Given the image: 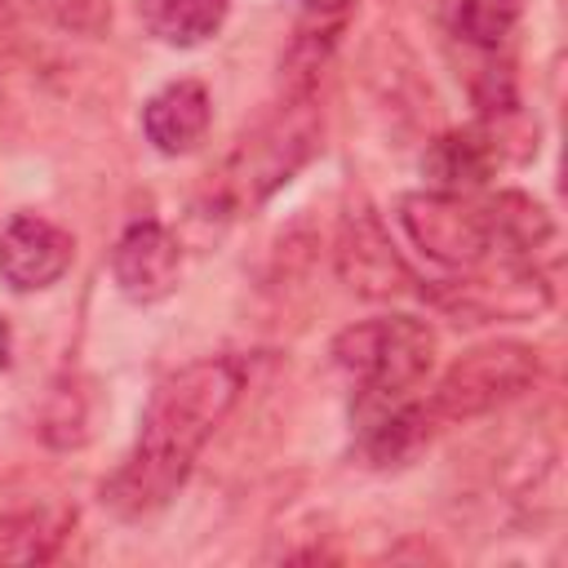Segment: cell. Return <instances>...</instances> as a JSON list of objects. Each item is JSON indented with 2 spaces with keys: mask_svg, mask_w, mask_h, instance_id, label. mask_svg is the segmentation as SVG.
Returning a JSON list of instances; mask_svg holds the SVG:
<instances>
[{
  "mask_svg": "<svg viewBox=\"0 0 568 568\" xmlns=\"http://www.w3.org/2000/svg\"><path fill=\"white\" fill-rule=\"evenodd\" d=\"M240 390H244V373L226 355L195 359V364L169 373L146 399V413H142L129 457L102 484V501L120 519H146V515L164 510L178 497V488L186 484V475H191L195 457L204 453V444L213 439V430L235 408Z\"/></svg>",
  "mask_w": 568,
  "mask_h": 568,
  "instance_id": "6da1fadb",
  "label": "cell"
},
{
  "mask_svg": "<svg viewBox=\"0 0 568 568\" xmlns=\"http://www.w3.org/2000/svg\"><path fill=\"white\" fill-rule=\"evenodd\" d=\"M324 138V115L311 98V89H293L288 102H280L257 129L240 138V146L226 155L213 200L222 213H248L266 204L280 186H288L311 155L320 151Z\"/></svg>",
  "mask_w": 568,
  "mask_h": 568,
  "instance_id": "7a4b0ae2",
  "label": "cell"
},
{
  "mask_svg": "<svg viewBox=\"0 0 568 568\" xmlns=\"http://www.w3.org/2000/svg\"><path fill=\"white\" fill-rule=\"evenodd\" d=\"M435 328L417 315H377L333 337V364L359 390V417L408 399L435 364Z\"/></svg>",
  "mask_w": 568,
  "mask_h": 568,
  "instance_id": "3957f363",
  "label": "cell"
},
{
  "mask_svg": "<svg viewBox=\"0 0 568 568\" xmlns=\"http://www.w3.org/2000/svg\"><path fill=\"white\" fill-rule=\"evenodd\" d=\"M537 373H541V355L528 342H484V346H470L439 377L430 413L439 422L484 417V413L501 408L506 399L524 395L537 382Z\"/></svg>",
  "mask_w": 568,
  "mask_h": 568,
  "instance_id": "277c9868",
  "label": "cell"
},
{
  "mask_svg": "<svg viewBox=\"0 0 568 568\" xmlns=\"http://www.w3.org/2000/svg\"><path fill=\"white\" fill-rule=\"evenodd\" d=\"M404 235L413 240V248H422L430 262L453 266V271H470L484 266L493 257V235H488V217L484 204H475L470 195L457 191H408L395 204Z\"/></svg>",
  "mask_w": 568,
  "mask_h": 568,
  "instance_id": "5b68a950",
  "label": "cell"
},
{
  "mask_svg": "<svg viewBox=\"0 0 568 568\" xmlns=\"http://www.w3.org/2000/svg\"><path fill=\"white\" fill-rule=\"evenodd\" d=\"M333 257H337V275L346 280V288H355L359 297H399L413 288V271L408 262L399 257V248L390 244L382 217L359 204V209H346L342 226H337V244H333Z\"/></svg>",
  "mask_w": 568,
  "mask_h": 568,
  "instance_id": "8992f818",
  "label": "cell"
},
{
  "mask_svg": "<svg viewBox=\"0 0 568 568\" xmlns=\"http://www.w3.org/2000/svg\"><path fill=\"white\" fill-rule=\"evenodd\" d=\"M111 280L138 306L164 302L182 280V244H178V235L155 217L133 222L111 248Z\"/></svg>",
  "mask_w": 568,
  "mask_h": 568,
  "instance_id": "52a82bcc",
  "label": "cell"
},
{
  "mask_svg": "<svg viewBox=\"0 0 568 568\" xmlns=\"http://www.w3.org/2000/svg\"><path fill=\"white\" fill-rule=\"evenodd\" d=\"M75 262V240L40 213H13L0 231V280L13 293H40L58 284Z\"/></svg>",
  "mask_w": 568,
  "mask_h": 568,
  "instance_id": "ba28073f",
  "label": "cell"
},
{
  "mask_svg": "<svg viewBox=\"0 0 568 568\" xmlns=\"http://www.w3.org/2000/svg\"><path fill=\"white\" fill-rule=\"evenodd\" d=\"M501 133L493 120L484 124H470V129H453L444 138H435L422 155V173L430 178L435 191H457V195H470L475 186H484L493 178V169L501 164Z\"/></svg>",
  "mask_w": 568,
  "mask_h": 568,
  "instance_id": "9c48e42d",
  "label": "cell"
},
{
  "mask_svg": "<svg viewBox=\"0 0 568 568\" xmlns=\"http://www.w3.org/2000/svg\"><path fill=\"white\" fill-rule=\"evenodd\" d=\"M71 528V510L44 493H0V564L49 559Z\"/></svg>",
  "mask_w": 568,
  "mask_h": 568,
  "instance_id": "30bf717a",
  "label": "cell"
},
{
  "mask_svg": "<svg viewBox=\"0 0 568 568\" xmlns=\"http://www.w3.org/2000/svg\"><path fill=\"white\" fill-rule=\"evenodd\" d=\"M213 120L209 89L200 80H169L142 106V133L160 155H186L204 142Z\"/></svg>",
  "mask_w": 568,
  "mask_h": 568,
  "instance_id": "8fae6325",
  "label": "cell"
},
{
  "mask_svg": "<svg viewBox=\"0 0 568 568\" xmlns=\"http://www.w3.org/2000/svg\"><path fill=\"white\" fill-rule=\"evenodd\" d=\"M231 0H138V18L146 36L169 49H195L222 31Z\"/></svg>",
  "mask_w": 568,
  "mask_h": 568,
  "instance_id": "7c38bea8",
  "label": "cell"
},
{
  "mask_svg": "<svg viewBox=\"0 0 568 568\" xmlns=\"http://www.w3.org/2000/svg\"><path fill=\"white\" fill-rule=\"evenodd\" d=\"M484 217H488V235H493V253H506V257H528L532 248H541L555 231L550 213L541 200L524 195V191H497L488 204H484Z\"/></svg>",
  "mask_w": 568,
  "mask_h": 568,
  "instance_id": "4fadbf2b",
  "label": "cell"
},
{
  "mask_svg": "<svg viewBox=\"0 0 568 568\" xmlns=\"http://www.w3.org/2000/svg\"><path fill=\"white\" fill-rule=\"evenodd\" d=\"M519 18H524V0H439L444 31L479 53L506 49Z\"/></svg>",
  "mask_w": 568,
  "mask_h": 568,
  "instance_id": "5bb4252c",
  "label": "cell"
},
{
  "mask_svg": "<svg viewBox=\"0 0 568 568\" xmlns=\"http://www.w3.org/2000/svg\"><path fill=\"white\" fill-rule=\"evenodd\" d=\"M297 4H302L306 13H315L320 22H337V18H342V13H346L355 0H297Z\"/></svg>",
  "mask_w": 568,
  "mask_h": 568,
  "instance_id": "9a60e30c",
  "label": "cell"
}]
</instances>
